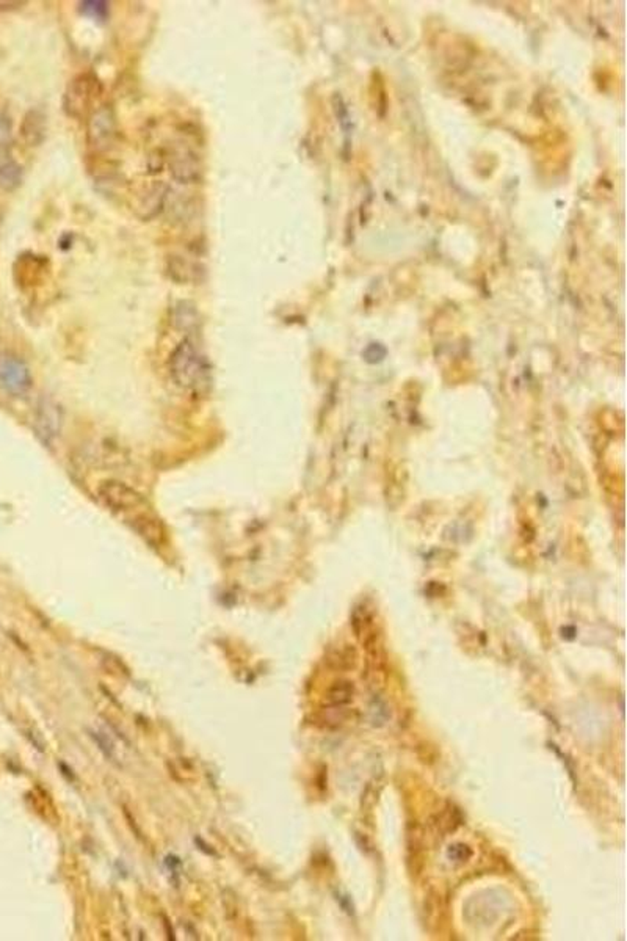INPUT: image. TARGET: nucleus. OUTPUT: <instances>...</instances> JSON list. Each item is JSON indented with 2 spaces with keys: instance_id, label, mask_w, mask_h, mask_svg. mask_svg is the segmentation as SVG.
<instances>
[{
  "instance_id": "obj_9",
  "label": "nucleus",
  "mask_w": 627,
  "mask_h": 941,
  "mask_svg": "<svg viewBox=\"0 0 627 941\" xmlns=\"http://www.w3.org/2000/svg\"><path fill=\"white\" fill-rule=\"evenodd\" d=\"M21 135L24 138L27 146H39L46 137V117L41 110H30L27 112L22 125H21Z\"/></svg>"
},
{
  "instance_id": "obj_15",
  "label": "nucleus",
  "mask_w": 627,
  "mask_h": 941,
  "mask_svg": "<svg viewBox=\"0 0 627 941\" xmlns=\"http://www.w3.org/2000/svg\"><path fill=\"white\" fill-rule=\"evenodd\" d=\"M447 855H449V859H453V861L464 863V861H468V859L472 857V850H470L469 847L464 846V844H455V846H451V849H449Z\"/></svg>"
},
{
  "instance_id": "obj_11",
  "label": "nucleus",
  "mask_w": 627,
  "mask_h": 941,
  "mask_svg": "<svg viewBox=\"0 0 627 941\" xmlns=\"http://www.w3.org/2000/svg\"><path fill=\"white\" fill-rule=\"evenodd\" d=\"M355 686L350 681H339L332 684L326 692V703L330 706H345L353 700Z\"/></svg>"
},
{
  "instance_id": "obj_5",
  "label": "nucleus",
  "mask_w": 627,
  "mask_h": 941,
  "mask_svg": "<svg viewBox=\"0 0 627 941\" xmlns=\"http://www.w3.org/2000/svg\"><path fill=\"white\" fill-rule=\"evenodd\" d=\"M168 165L169 173L181 184H196L202 176L200 156L187 143H177L171 148Z\"/></svg>"
},
{
  "instance_id": "obj_2",
  "label": "nucleus",
  "mask_w": 627,
  "mask_h": 941,
  "mask_svg": "<svg viewBox=\"0 0 627 941\" xmlns=\"http://www.w3.org/2000/svg\"><path fill=\"white\" fill-rule=\"evenodd\" d=\"M169 374L173 382L192 394L206 393L212 372L206 353L192 338L182 339L169 357Z\"/></svg>"
},
{
  "instance_id": "obj_6",
  "label": "nucleus",
  "mask_w": 627,
  "mask_h": 941,
  "mask_svg": "<svg viewBox=\"0 0 627 941\" xmlns=\"http://www.w3.org/2000/svg\"><path fill=\"white\" fill-rule=\"evenodd\" d=\"M0 384L6 393L24 394L31 384L30 372L18 358L6 357L0 359Z\"/></svg>"
},
{
  "instance_id": "obj_4",
  "label": "nucleus",
  "mask_w": 627,
  "mask_h": 941,
  "mask_svg": "<svg viewBox=\"0 0 627 941\" xmlns=\"http://www.w3.org/2000/svg\"><path fill=\"white\" fill-rule=\"evenodd\" d=\"M118 138V125L112 107L108 104L96 107L87 125V142L96 152H106L112 150Z\"/></svg>"
},
{
  "instance_id": "obj_13",
  "label": "nucleus",
  "mask_w": 627,
  "mask_h": 941,
  "mask_svg": "<svg viewBox=\"0 0 627 941\" xmlns=\"http://www.w3.org/2000/svg\"><path fill=\"white\" fill-rule=\"evenodd\" d=\"M200 270L196 269V265L192 263H188L182 257H175L169 261V273L171 276L177 280V281H190L196 278V273Z\"/></svg>"
},
{
  "instance_id": "obj_12",
  "label": "nucleus",
  "mask_w": 627,
  "mask_h": 941,
  "mask_svg": "<svg viewBox=\"0 0 627 941\" xmlns=\"http://www.w3.org/2000/svg\"><path fill=\"white\" fill-rule=\"evenodd\" d=\"M461 824H463L461 813L453 805H449L441 815L436 816V821L433 822L434 828L441 832L442 836L451 833V832H455Z\"/></svg>"
},
{
  "instance_id": "obj_8",
  "label": "nucleus",
  "mask_w": 627,
  "mask_h": 941,
  "mask_svg": "<svg viewBox=\"0 0 627 941\" xmlns=\"http://www.w3.org/2000/svg\"><path fill=\"white\" fill-rule=\"evenodd\" d=\"M22 181V168L14 159L6 144H0V188L14 190Z\"/></svg>"
},
{
  "instance_id": "obj_3",
  "label": "nucleus",
  "mask_w": 627,
  "mask_h": 941,
  "mask_svg": "<svg viewBox=\"0 0 627 941\" xmlns=\"http://www.w3.org/2000/svg\"><path fill=\"white\" fill-rule=\"evenodd\" d=\"M102 94V83L93 73H82L69 82L63 106L69 117L83 118L96 110V102Z\"/></svg>"
},
{
  "instance_id": "obj_7",
  "label": "nucleus",
  "mask_w": 627,
  "mask_h": 941,
  "mask_svg": "<svg viewBox=\"0 0 627 941\" xmlns=\"http://www.w3.org/2000/svg\"><path fill=\"white\" fill-rule=\"evenodd\" d=\"M38 430L39 435L43 436L44 441H52L60 435V428H62V411L60 408L56 407V403L52 401H44L39 410V416H38Z\"/></svg>"
},
{
  "instance_id": "obj_1",
  "label": "nucleus",
  "mask_w": 627,
  "mask_h": 941,
  "mask_svg": "<svg viewBox=\"0 0 627 941\" xmlns=\"http://www.w3.org/2000/svg\"><path fill=\"white\" fill-rule=\"evenodd\" d=\"M98 496L119 521L131 527L138 537L159 548L165 543V527L143 496L118 480H107L98 488Z\"/></svg>"
},
{
  "instance_id": "obj_14",
  "label": "nucleus",
  "mask_w": 627,
  "mask_h": 941,
  "mask_svg": "<svg viewBox=\"0 0 627 941\" xmlns=\"http://www.w3.org/2000/svg\"><path fill=\"white\" fill-rule=\"evenodd\" d=\"M108 2H102V0H85L81 2L82 14H85L88 18L94 19V21H106L108 18Z\"/></svg>"
},
{
  "instance_id": "obj_10",
  "label": "nucleus",
  "mask_w": 627,
  "mask_h": 941,
  "mask_svg": "<svg viewBox=\"0 0 627 941\" xmlns=\"http://www.w3.org/2000/svg\"><path fill=\"white\" fill-rule=\"evenodd\" d=\"M165 194H167V187L160 182L152 184L138 194L137 209L144 211L143 219H150L154 213H157V211L162 207Z\"/></svg>"
}]
</instances>
